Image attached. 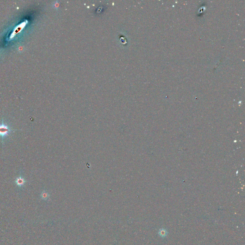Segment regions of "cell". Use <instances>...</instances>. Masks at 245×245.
Segmentation results:
<instances>
[{"instance_id":"3957f363","label":"cell","mask_w":245,"mask_h":245,"mask_svg":"<svg viewBox=\"0 0 245 245\" xmlns=\"http://www.w3.org/2000/svg\"><path fill=\"white\" fill-rule=\"evenodd\" d=\"M49 194H48V192H45V191L42 192V194H41V197H42V199H43L44 200H46L49 198Z\"/></svg>"},{"instance_id":"6da1fadb","label":"cell","mask_w":245,"mask_h":245,"mask_svg":"<svg viewBox=\"0 0 245 245\" xmlns=\"http://www.w3.org/2000/svg\"><path fill=\"white\" fill-rule=\"evenodd\" d=\"M12 131H13V130L11 129L8 125L5 124L2 119V124H0V136L2 138V143H3L5 137H6Z\"/></svg>"},{"instance_id":"7a4b0ae2","label":"cell","mask_w":245,"mask_h":245,"mask_svg":"<svg viewBox=\"0 0 245 245\" xmlns=\"http://www.w3.org/2000/svg\"><path fill=\"white\" fill-rule=\"evenodd\" d=\"M15 183L18 187L20 188V187L23 186L25 185V184L26 183V180H25V179L21 175H20V176H19L15 180Z\"/></svg>"}]
</instances>
